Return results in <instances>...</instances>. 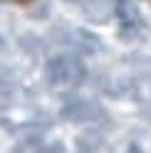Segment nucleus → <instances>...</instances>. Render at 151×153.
I'll return each mask as SVG.
<instances>
[{
	"instance_id": "1",
	"label": "nucleus",
	"mask_w": 151,
	"mask_h": 153,
	"mask_svg": "<svg viewBox=\"0 0 151 153\" xmlns=\"http://www.w3.org/2000/svg\"><path fill=\"white\" fill-rule=\"evenodd\" d=\"M84 64L77 59V57H70V54H57L47 62V79L52 84H74L84 79Z\"/></svg>"
},
{
	"instance_id": "2",
	"label": "nucleus",
	"mask_w": 151,
	"mask_h": 153,
	"mask_svg": "<svg viewBox=\"0 0 151 153\" xmlns=\"http://www.w3.org/2000/svg\"><path fill=\"white\" fill-rule=\"evenodd\" d=\"M114 10H117V17H119V22H121V27H124L126 32H139L141 27H144V20H141V15H139L134 3H129V0H117Z\"/></svg>"
},
{
	"instance_id": "3",
	"label": "nucleus",
	"mask_w": 151,
	"mask_h": 153,
	"mask_svg": "<svg viewBox=\"0 0 151 153\" xmlns=\"http://www.w3.org/2000/svg\"><path fill=\"white\" fill-rule=\"evenodd\" d=\"M126 153H144V151H141V148L136 146V143H131V146L126 148Z\"/></svg>"
}]
</instances>
